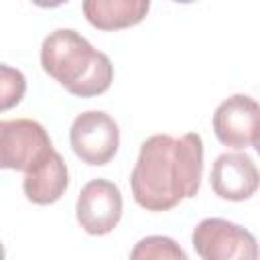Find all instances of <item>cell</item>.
<instances>
[{
	"label": "cell",
	"instance_id": "obj_1",
	"mask_svg": "<svg viewBox=\"0 0 260 260\" xmlns=\"http://www.w3.org/2000/svg\"><path fill=\"white\" fill-rule=\"evenodd\" d=\"M203 175V142L197 132L181 138L154 134L140 144L130 175L134 201L146 211H169L197 195Z\"/></svg>",
	"mask_w": 260,
	"mask_h": 260
},
{
	"label": "cell",
	"instance_id": "obj_2",
	"mask_svg": "<svg viewBox=\"0 0 260 260\" xmlns=\"http://www.w3.org/2000/svg\"><path fill=\"white\" fill-rule=\"evenodd\" d=\"M41 67L77 98L102 95L114 81V65L108 55L93 49L73 28H57L45 37L41 45Z\"/></svg>",
	"mask_w": 260,
	"mask_h": 260
},
{
	"label": "cell",
	"instance_id": "obj_3",
	"mask_svg": "<svg viewBox=\"0 0 260 260\" xmlns=\"http://www.w3.org/2000/svg\"><path fill=\"white\" fill-rule=\"evenodd\" d=\"M191 240L201 260H260V246L254 234L221 217L201 219Z\"/></svg>",
	"mask_w": 260,
	"mask_h": 260
},
{
	"label": "cell",
	"instance_id": "obj_4",
	"mask_svg": "<svg viewBox=\"0 0 260 260\" xmlns=\"http://www.w3.org/2000/svg\"><path fill=\"white\" fill-rule=\"evenodd\" d=\"M53 152L47 130L28 118L0 122V167L28 173Z\"/></svg>",
	"mask_w": 260,
	"mask_h": 260
},
{
	"label": "cell",
	"instance_id": "obj_5",
	"mask_svg": "<svg viewBox=\"0 0 260 260\" xmlns=\"http://www.w3.org/2000/svg\"><path fill=\"white\" fill-rule=\"evenodd\" d=\"M69 142L77 158L91 167L108 165L120 146V130L112 116L102 110H87L75 116Z\"/></svg>",
	"mask_w": 260,
	"mask_h": 260
},
{
	"label": "cell",
	"instance_id": "obj_6",
	"mask_svg": "<svg viewBox=\"0 0 260 260\" xmlns=\"http://www.w3.org/2000/svg\"><path fill=\"white\" fill-rule=\"evenodd\" d=\"M77 223L91 236L110 234L122 217V193L108 179H91L83 185L75 203Z\"/></svg>",
	"mask_w": 260,
	"mask_h": 260
},
{
	"label": "cell",
	"instance_id": "obj_7",
	"mask_svg": "<svg viewBox=\"0 0 260 260\" xmlns=\"http://www.w3.org/2000/svg\"><path fill=\"white\" fill-rule=\"evenodd\" d=\"M213 132L223 146L236 150L254 144L260 134V104L246 93L230 95L213 112Z\"/></svg>",
	"mask_w": 260,
	"mask_h": 260
},
{
	"label": "cell",
	"instance_id": "obj_8",
	"mask_svg": "<svg viewBox=\"0 0 260 260\" xmlns=\"http://www.w3.org/2000/svg\"><path fill=\"white\" fill-rule=\"evenodd\" d=\"M211 189L228 201H246L260 189V173L244 152H223L211 167Z\"/></svg>",
	"mask_w": 260,
	"mask_h": 260
},
{
	"label": "cell",
	"instance_id": "obj_9",
	"mask_svg": "<svg viewBox=\"0 0 260 260\" xmlns=\"http://www.w3.org/2000/svg\"><path fill=\"white\" fill-rule=\"evenodd\" d=\"M69 185V171L63 156L53 150L47 158H43L32 171L24 173L22 189L30 203L35 205H51L63 197Z\"/></svg>",
	"mask_w": 260,
	"mask_h": 260
},
{
	"label": "cell",
	"instance_id": "obj_10",
	"mask_svg": "<svg viewBox=\"0 0 260 260\" xmlns=\"http://www.w3.org/2000/svg\"><path fill=\"white\" fill-rule=\"evenodd\" d=\"M83 14L98 30H122L144 20L150 10L148 0H87Z\"/></svg>",
	"mask_w": 260,
	"mask_h": 260
},
{
	"label": "cell",
	"instance_id": "obj_11",
	"mask_svg": "<svg viewBox=\"0 0 260 260\" xmlns=\"http://www.w3.org/2000/svg\"><path fill=\"white\" fill-rule=\"evenodd\" d=\"M130 260H189V256L169 236H146L134 244Z\"/></svg>",
	"mask_w": 260,
	"mask_h": 260
},
{
	"label": "cell",
	"instance_id": "obj_12",
	"mask_svg": "<svg viewBox=\"0 0 260 260\" xmlns=\"http://www.w3.org/2000/svg\"><path fill=\"white\" fill-rule=\"evenodd\" d=\"M24 89H26V81H24V75L18 71V69H12L8 65H2L0 67V108L2 110H10L12 106H16L22 95H24Z\"/></svg>",
	"mask_w": 260,
	"mask_h": 260
},
{
	"label": "cell",
	"instance_id": "obj_13",
	"mask_svg": "<svg viewBox=\"0 0 260 260\" xmlns=\"http://www.w3.org/2000/svg\"><path fill=\"white\" fill-rule=\"evenodd\" d=\"M254 148H256V152L260 154V134L256 136V140H254Z\"/></svg>",
	"mask_w": 260,
	"mask_h": 260
}]
</instances>
